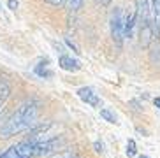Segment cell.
I'll return each mask as SVG.
<instances>
[{"label":"cell","mask_w":160,"mask_h":158,"mask_svg":"<svg viewBox=\"0 0 160 158\" xmlns=\"http://www.w3.org/2000/svg\"><path fill=\"white\" fill-rule=\"evenodd\" d=\"M44 2H48V4L53 5V7H60V5L65 2V0H44Z\"/></svg>","instance_id":"cell-16"},{"label":"cell","mask_w":160,"mask_h":158,"mask_svg":"<svg viewBox=\"0 0 160 158\" xmlns=\"http://www.w3.org/2000/svg\"><path fill=\"white\" fill-rule=\"evenodd\" d=\"M109 25H111V37H113L116 47H122L123 39H125V18H123L122 7H114L113 9Z\"/></svg>","instance_id":"cell-2"},{"label":"cell","mask_w":160,"mask_h":158,"mask_svg":"<svg viewBox=\"0 0 160 158\" xmlns=\"http://www.w3.org/2000/svg\"><path fill=\"white\" fill-rule=\"evenodd\" d=\"M137 158H148V156H146V155H139Z\"/></svg>","instance_id":"cell-20"},{"label":"cell","mask_w":160,"mask_h":158,"mask_svg":"<svg viewBox=\"0 0 160 158\" xmlns=\"http://www.w3.org/2000/svg\"><path fill=\"white\" fill-rule=\"evenodd\" d=\"M100 118L106 120L108 123H116V116H114V112L109 111V109H100Z\"/></svg>","instance_id":"cell-10"},{"label":"cell","mask_w":160,"mask_h":158,"mask_svg":"<svg viewBox=\"0 0 160 158\" xmlns=\"http://www.w3.org/2000/svg\"><path fill=\"white\" fill-rule=\"evenodd\" d=\"M55 158H79V155L76 153L74 149H65V151H62V153H58Z\"/></svg>","instance_id":"cell-12"},{"label":"cell","mask_w":160,"mask_h":158,"mask_svg":"<svg viewBox=\"0 0 160 158\" xmlns=\"http://www.w3.org/2000/svg\"><path fill=\"white\" fill-rule=\"evenodd\" d=\"M65 44H67V46H69V47H71V49H72V51H74L76 53V55H79V49H78V47H76V44H74V42H72L71 41V39H65Z\"/></svg>","instance_id":"cell-15"},{"label":"cell","mask_w":160,"mask_h":158,"mask_svg":"<svg viewBox=\"0 0 160 158\" xmlns=\"http://www.w3.org/2000/svg\"><path fill=\"white\" fill-rule=\"evenodd\" d=\"M18 0H9V2H7V7H9V9L11 11H16V9H18Z\"/></svg>","instance_id":"cell-17"},{"label":"cell","mask_w":160,"mask_h":158,"mask_svg":"<svg viewBox=\"0 0 160 158\" xmlns=\"http://www.w3.org/2000/svg\"><path fill=\"white\" fill-rule=\"evenodd\" d=\"M78 97H79L85 104H88V106H92V107H100L102 106L100 97L95 93V90L90 88V86H83V88L78 90Z\"/></svg>","instance_id":"cell-4"},{"label":"cell","mask_w":160,"mask_h":158,"mask_svg":"<svg viewBox=\"0 0 160 158\" xmlns=\"http://www.w3.org/2000/svg\"><path fill=\"white\" fill-rule=\"evenodd\" d=\"M35 74H37V76H41V77H51V76H53L51 72H49V70L46 69V67L42 69V63H39V65L35 67Z\"/></svg>","instance_id":"cell-13"},{"label":"cell","mask_w":160,"mask_h":158,"mask_svg":"<svg viewBox=\"0 0 160 158\" xmlns=\"http://www.w3.org/2000/svg\"><path fill=\"white\" fill-rule=\"evenodd\" d=\"M67 9L72 11V12H78V11L83 7V0H65Z\"/></svg>","instance_id":"cell-9"},{"label":"cell","mask_w":160,"mask_h":158,"mask_svg":"<svg viewBox=\"0 0 160 158\" xmlns=\"http://www.w3.org/2000/svg\"><path fill=\"white\" fill-rule=\"evenodd\" d=\"M136 14H137V25L141 28L151 25V7L148 0H136Z\"/></svg>","instance_id":"cell-3"},{"label":"cell","mask_w":160,"mask_h":158,"mask_svg":"<svg viewBox=\"0 0 160 158\" xmlns=\"http://www.w3.org/2000/svg\"><path fill=\"white\" fill-rule=\"evenodd\" d=\"M127 156L128 158H132V156H136V153H137V146H136V141L134 139H128L127 141Z\"/></svg>","instance_id":"cell-11"},{"label":"cell","mask_w":160,"mask_h":158,"mask_svg":"<svg viewBox=\"0 0 160 158\" xmlns=\"http://www.w3.org/2000/svg\"><path fill=\"white\" fill-rule=\"evenodd\" d=\"M11 97V84L7 79L0 77V109L4 107V104L7 102V98Z\"/></svg>","instance_id":"cell-7"},{"label":"cell","mask_w":160,"mask_h":158,"mask_svg":"<svg viewBox=\"0 0 160 158\" xmlns=\"http://www.w3.org/2000/svg\"><path fill=\"white\" fill-rule=\"evenodd\" d=\"M153 104H155V106H157V107H158V109H160V97H157L155 100H153Z\"/></svg>","instance_id":"cell-19"},{"label":"cell","mask_w":160,"mask_h":158,"mask_svg":"<svg viewBox=\"0 0 160 158\" xmlns=\"http://www.w3.org/2000/svg\"><path fill=\"white\" fill-rule=\"evenodd\" d=\"M93 149L97 151V153L102 155V153H104V144L100 142V141H95V142H93Z\"/></svg>","instance_id":"cell-14"},{"label":"cell","mask_w":160,"mask_h":158,"mask_svg":"<svg viewBox=\"0 0 160 158\" xmlns=\"http://www.w3.org/2000/svg\"><path fill=\"white\" fill-rule=\"evenodd\" d=\"M39 118V102L28 98L23 104H19V107L11 114L7 120L0 125V139H9L16 134L27 132L37 123Z\"/></svg>","instance_id":"cell-1"},{"label":"cell","mask_w":160,"mask_h":158,"mask_svg":"<svg viewBox=\"0 0 160 158\" xmlns=\"http://www.w3.org/2000/svg\"><path fill=\"white\" fill-rule=\"evenodd\" d=\"M0 158H23V155L19 153V149L14 144V146H11L9 149H5L4 153L0 155Z\"/></svg>","instance_id":"cell-8"},{"label":"cell","mask_w":160,"mask_h":158,"mask_svg":"<svg viewBox=\"0 0 160 158\" xmlns=\"http://www.w3.org/2000/svg\"><path fill=\"white\" fill-rule=\"evenodd\" d=\"M97 2H99L100 5H109L111 4V0H97Z\"/></svg>","instance_id":"cell-18"},{"label":"cell","mask_w":160,"mask_h":158,"mask_svg":"<svg viewBox=\"0 0 160 158\" xmlns=\"http://www.w3.org/2000/svg\"><path fill=\"white\" fill-rule=\"evenodd\" d=\"M58 65H60V69L67 70V72H78V70L81 69V63L78 60H74V58H71V56H60V60H58Z\"/></svg>","instance_id":"cell-5"},{"label":"cell","mask_w":160,"mask_h":158,"mask_svg":"<svg viewBox=\"0 0 160 158\" xmlns=\"http://www.w3.org/2000/svg\"><path fill=\"white\" fill-rule=\"evenodd\" d=\"M136 25H137V14H136V11H134V12H128L127 16H125V37L130 39L132 35H134Z\"/></svg>","instance_id":"cell-6"}]
</instances>
